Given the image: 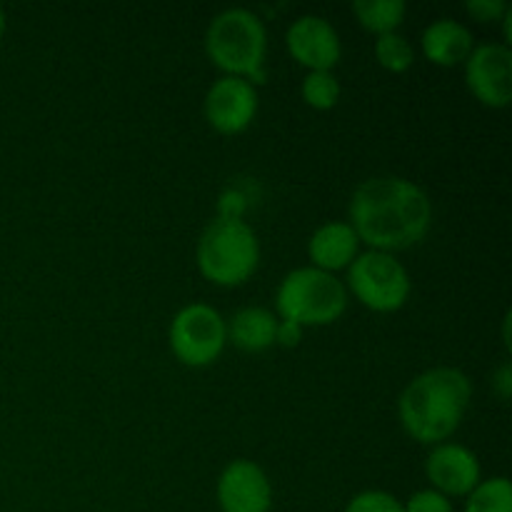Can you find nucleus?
<instances>
[{"label":"nucleus","instance_id":"1","mask_svg":"<svg viewBox=\"0 0 512 512\" xmlns=\"http://www.w3.org/2000/svg\"><path fill=\"white\" fill-rule=\"evenodd\" d=\"M433 223V203L418 183L400 175L363 180L350 198V225L370 250L398 253L418 245Z\"/></svg>","mask_w":512,"mask_h":512},{"label":"nucleus","instance_id":"2","mask_svg":"<svg viewBox=\"0 0 512 512\" xmlns=\"http://www.w3.org/2000/svg\"><path fill=\"white\" fill-rule=\"evenodd\" d=\"M473 398V383L458 368H430L410 380L398 400L405 433L423 445H440L460 428Z\"/></svg>","mask_w":512,"mask_h":512},{"label":"nucleus","instance_id":"3","mask_svg":"<svg viewBox=\"0 0 512 512\" xmlns=\"http://www.w3.org/2000/svg\"><path fill=\"white\" fill-rule=\"evenodd\" d=\"M205 53L225 75H238L253 85L263 83L268 53L265 23L248 8H225L205 30Z\"/></svg>","mask_w":512,"mask_h":512},{"label":"nucleus","instance_id":"4","mask_svg":"<svg viewBox=\"0 0 512 512\" xmlns=\"http://www.w3.org/2000/svg\"><path fill=\"white\" fill-rule=\"evenodd\" d=\"M198 268L210 283L235 288L260 265V240L245 220L215 218L198 240Z\"/></svg>","mask_w":512,"mask_h":512},{"label":"nucleus","instance_id":"5","mask_svg":"<svg viewBox=\"0 0 512 512\" xmlns=\"http://www.w3.org/2000/svg\"><path fill=\"white\" fill-rule=\"evenodd\" d=\"M275 308L280 320L303 325H330L348 308V288L333 273L305 265L295 268L280 280L275 293Z\"/></svg>","mask_w":512,"mask_h":512},{"label":"nucleus","instance_id":"6","mask_svg":"<svg viewBox=\"0 0 512 512\" xmlns=\"http://www.w3.org/2000/svg\"><path fill=\"white\" fill-rule=\"evenodd\" d=\"M348 288L365 308L375 313H395L410 298V275L393 253L368 250L348 268Z\"/></svg>","mask_w":512,"mask_h":512},{"label":"nucleus","instance_id":"7","mask_svg":"<svg viewBox=\"0 0 512 512\" xmlns=\"http://www.w3.org/2000/svg\"><path fill=\"white\" fill-rule=\"evenodd\" d=\"M170 350L190 368L215 363L228 343V323L208 303H190L175 313L168 330Z\"/></svg>","mask_w":512,"mask_h":512},{"label":"nucleus","instance_id":"8","mask_svg":"<svg viewBox=\"0 0 512 512\" xmlns=\"http://www.w3.org/2000/svg\"><path fill=\"white\" fill-rule=\"evenodd\" d=\"M465 83L488 108H505L512 100V53L505 43H480L465 60Z\"/></svg>","mask_w":512,"mask_h":512},{"label":"nucleus","instance_id":"9","mask_svg":"<svg viewBox=\"0 0 512 512\" xmlns=\"http://www.w3.org/2000/svg\"><path fill=\"white\" fill-rule=\"evenodd\" d=\"M258 105V88L250 80L223 75L205 93V120L223 135L243 133L258 115Z\"/></svg>","mask_w":512,"mask_h":512},{"label":"nucleus","instance_id":"10","mask_svg":"<svg viewBox=\"0 0 512 512\" xmlns=\"http://www.w3.org/2000/svg\"><path fill=\"white\" fill-rule=\"evenodd\" d=\"M285 45L293 60L310 70H333L343 55L338 30L328 18L315 13H305L290 23L285 33Z\"/></svg>","mask_w":512,"mask_h":512},{"label":"nucleus","instance_id":"11","mask_svg":"<svg viewBox=\"0 0 512 512\" xmlns=\"http://www.w3.org/2000/svg\"><path fill=\"white\" fill-rule=\"evenodd\" d=\"M215 493L223 512H270L273 508V485L253 460L238 458L225 465Z\"/></svg>","mask_w":512,"mask_h":512},{"label":"nucleus","instance_id":"12","mask_svg":"<svg viewBox=\"0 0 512 512\" xmlns=\"http://www.w3.org/2000/svg\"><path fill=\"white\" fill-rule=\"evenodd\" d=\"M425 475L433 490L443 493L445 498H465L483 480L478 455L458 443L435 445L425 460Z\"/></svg>","mask_w":512,"mask_h":512},{"label":"nucleus","instance_id":"13","mask_svg":"<svg viewBox=\"0 0 512 512\" xmlns=\"http://www.w3.org/2000/svg\"><path fill=\"white\" fill-rule=\"evenodd\" d=\"M358 248V235H355L353 225L345 223V220L320 225L308 240V255L313 260V268L333 275L335 270L350 268V263L358 258Z\"/></svg>","mask_w":512,"mask_h":512},{"label":"nucleus","instance_id":"14","mask_svg":"<svg viewBox=\"0 0 512 512\" xmlns=\"http://www.w3.org/2000/svg\"><path fill=\"white\" fill-rule=\"evenodd\" d=\"M423 53L430 63L443 65V68H453L468 60V55L473 53V33L465 28L460 20L453 18H438L423 30Z\"/></svg>","mask_w":512,"mask_h":512},{"label":"nucleus","instance_id":"15","mask_svg":"<svg viewBox=\"0 0 512 512\" xmlns=\"http://www.w3.org/2000/svg\"><path fill=\"white\" fill-rule=\"evenodd\" d=\"M275 328L278 318L268 308L248 305L240 308L228 323V340H233L235 348L243 353H263L275 345Z\"/></svg>","mask_w":512,"mask_h":512},{"label":"nucleus","instance_id":"16","mask_svg":"<svg viewBox=\"0 0 512 512\" xmlns=\"http://www.w3.org/2000/svg\"><path fill=\"white\" fill-rule=\"evenodd\" d=\"M353 13L365 30L383 35L400 28L408 5L405 0H355Z\"/></svg>","mask_w":512,"mask_h":512},{"label":"nucleus","instance_id":"17","mask_svg":"<svg viewBox=\"0 0 512 512\" xmlns=\"http://www.w3.org/2000/svg\"><path fill=\"white\" fill-rule=\"evenodd\" d=\"M465 498V512H512V485L503 475L480 480Z\"/></svg>","mask_w":512,"mask_h":512},{"label":"nucleus","instance_id":"18","mask_svg":"<svg viewBox=\"0 0 512 512\" xmlns=\"http://www.w3.org/2000/svg\"><path fill=\"white\" fill-rule=\"evenodd\" d=\"M375 58L390 73H405L415 63V48L403 33H383L375 40Z\"/></svg>","mask_w":512,"mask_h":512},{"label":"nucleus","instance_id":"19","mask_svg":"<svg viewBox=\"0 0 512 512\" xmlns=\"http://www.w3.org/2000/svg\"><path fill=\"white\" fill-rule=\"evenodd\" d=\"M300 95L315 110H330L340 100V80L333 70H310L300 85Z\"/></svg>","mask_w":512,"mask_h":512},{"label":"nucleus","instance_id":"20","mask_svg":"<svg viewBox=\"0 0 512 512\" xmlns=\"http://www.w3.org/2000/svg\"><path fill=\"white\" fill-rule=\"evenodd\" d=\"M345 512H405V508L385 490H363L345 505Z\"/></svg>","mask_w":512,"mask_h":512},{"label":"nucleus","instance_id":"21","mask_svg":"<svg viewBox=\"0 0 512 512\" xmlns=\"http://www.w3.org/2000/svg\"><path fill=\"white\" fill-rule=\"evenodd\" d=\"M405 512H453V500L445 498L438 490H418L408 498V503H403Z\"/></svg>","mask_w":512,"mask_h":512},{"label":"nucleus","instance_id":"22","mask_svg":"<svg viewBox=\"0 0 512 512\" xmlns=\"http://www.w3.org/2000/svg\"><path fill=\"white\" fill-rule=\"evenodd\" d=\"M218 218L223 220H243L245 218V210H248V195L243 193L240 188H225L223 193L218 195Z\"/></svg>","mask_w":512,"mask_h":512},{"label":"nucleus","instance_id":"23","mask_svg":"<svg viewBox=\"0 0 512 512\" xmlns=\"http://www.w3.org/2000/svg\"><path fill=\"white\" fill-rule=\"evenodd\" d=\"M465 10H468L473 18L490 23V20L503 18L510 10V5L505 3V0H468V3H465Z\"/></svg>","mask_w":512,"mask_h":512},{"label":"nucleus","instance_id":"24","mask_svg":"<svg viewBox=\"0 0 512 512\" xmlns=\"http://www.w3.org/2000/svg\"><path fill=\"white\" fill-rule=\"evenodd\" d=\"M303 325L293 323V320H280L278 328H275V345H283V348H295L303 340Z\"/></svg>","mask_w":512,"mask_h":512},{"label":"nucleus","instance_id":"25","mask_svg":"<svg viewBox=\"0 0 512 512\" xmlns=\"http://www.w3.org/2000/svg\"><path fill=\"white\" fill-rule=\"evenodd\" d=\"M495 390H498V395L503 400L510 398V393H512V368H510V363H503V365H500L498 373H495Z\"/></svg>","mask_w":512,"mask_h":512},{"label":"nucleus","instance_id":"26","mask_svg":"<svg viewBox=\"0 0 512 512\" xmlns=\"http://www.w3.org/2000/svg\"><path fill=\"white\" fill-rule=\"evenodd\" d=\"M3 33H5V10L0 8V38H3Z\"/></svg>","mask_w":512,"mask_h":512}]
</instances>
